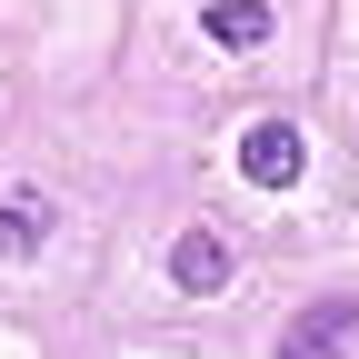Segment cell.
I'll use <instances>...</instances> for the list:
<instances>
[{"mask_svg": "<svg viewBox=\"0 0 359 359\" xmlns=\"http://www.w3.org/2000/svg\"><path fill=\"white\" fill-rule=\"evenodd\" d=\"M200 30L219 40V50H259V40H269V0H210Z\"/></svg>", "mask_w": 359, "mask_h": 359, "instance_id": "4", "label": "cell"}, {"mask_svg": "<svg viewBox=\"0 0 359 359\" xmlns=\"http://www.w3.org/2000/svg\"><path fill=\"white\" fill-rule=\"evenodd\" d=\"M349 320H359V299H320V309H299L290 339H280V359H330V349L349 339Z\"/></svg>", "mask_w": 359, "mask_h": 359, "instance_id": "3", "label": "cell"}, {"mask_svg": "<svg viewBox=\"0 0 359 359\" xmlns=\"http://www.w3.org/2000/svg\"><path fill=\"white\" fill-rule=\"evenodd\" d=\"M170 280L190 290V299H210L219 280H230V240H219V230H180V250H170Z\"/></svg>", "mask_w": 359, "mask_h": 359, "instance_id": "2", "label": "cell"}, {"mask_svg": "<svg viewBox=\"0 0 359 359\" xmlns=\"http://www.w3.org/2000/svg\"><path fill=\"white\" fill-rule=\"evenodd\" d=\"M240 170L259 180V190H290V180H299V130L290 120H259L250 140H240Z\"/></svg>", "mask_w": 359, "mask_h": 359, "instance_id": "1", "label": "cell"}, {"mask_svg": "<svg viewBox=\"0 0 359 359\" xmlns=\"http://www.w3.org/2000/svg\"><path fill=\"white\" fill-rule=\"evenodd\" d=\"M40 240H50V200H40V190H11V200H0V250H40Z\"/></svg>", "mask_w": 359, "mask_h": 359, "instance_id": "5", "label": "cell"}]
</instances>
